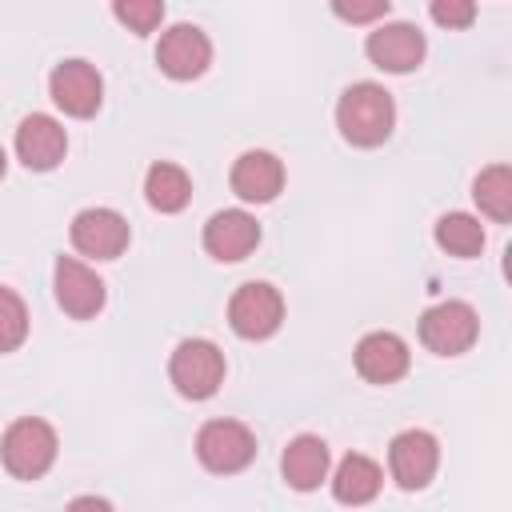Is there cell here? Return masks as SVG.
Listing matches in <instances>:
<instances>
[{"mask_svg":"<svg viewBox=\"0 0 512 512\" xmlns=\"http://www.w3.org/2000/svg\"><path fill=\"white\" fill-rule=\"evenodd\" d=\"M336 128L340 136L352 144V148H376L392 136L396 128V104H392V92L372 84V80H360L352 88H344L340 104H336Z\"/></svg>","mask_w":512,"mask_h":512,"instance_id":"obj_1","label":"cell"},{"mask_svg":"<svg viewBox=\"0 0 512 512\" xmlns=\"http://www.w3.org/2000/svg\"><path fill=\"white\" fill-rule=\"evenodd\" d=\"M56 432L48 420L40 416H20L8 424L4 440H0V464L16 476V480H40L52 464H56Z\"/></svg>","mask_w":512,"mask_h":512,"instance_id":"obj_2","label":"cell"},{"mask_svg":"<svg viewBox=\"0 0 512 512\" xmlns=\"http://www.w3.org/2000/svg\"><path fill=\"white\" fill-rule=\"evenodd\" d=\"M168 380L184 400H208L224 384V352L204 336L180 340L168 360Z\"/></svg>","mask_w":512,"mask_h":512,"instance_id":"obj_3","label":"cell"},{"mask_svg":"<svg viewBox=\"0 0 512 512\" xmlns=\"http://www.w3.org/2000/svg\"><path fill=\"white\" fill-rule=\"evenodd\" d=\"M480 320L464 300H440L420 316V344L436 356H460L476 344Z\"/></svg>","mask_w":512,"mask_h":512,"instance_id":"obj_4","label":"cell"},{"mask_svg":"<svg viewBox=\"0 0 512 512\" xmlns=\"http://www.w3.org/2000/svg\"><path fill=\"white\" fill-rule=\"evenodd\" d=\"M196 456L208 472L216 476H232L244 472L256 456V436L240 424V420H208L196 432Z\"/></svg>","mask_w":512,"mask_h":512,"instance_id":"obj_5","label":"cell"},{"mask_svg":"<svg viewBox=\"0 0 512 512\" xmlns=\"http://www.w3.org/2000/svg\"><path fill=\"white\" fill-rule=\"evenodd\" d=\"M284 320V300L272 284L264 280H248L232 292L228 300V324L236 336L244 340H268Z\"/></svg>","mask_w":512,"mask_h":512,"instance_id":"obj_6","label":"cell"},{"mask_svg":"<svg viewBox=\"0 0 512 512\" xmlns=\"http://www.w3.org/2000/svg\"><path fill=\"white\" fill-rule=\"evenodd\" d=\"M48 96L52 104L72 116V120H88L100 112V100H104V80L100 72L88 64V60H60L48 76Z\"/></svg>","mask_w":512,"mask_h":512,"instance_id":"obj_7","label":"cell"},{"mask_svg":"<svg viewBox=\"0 0 512 512\" xmlns=\"http://www.w3.org/2000/svg\"><path fill=\"white\" fill-rule=\"evenodd\" d=\"M68 236H72V248L80 256H88V260H116L132 240L128 220L116 208H84V212H76Z\"/></svg>","mask_w":512,"mask_h":512,"instance_id":"obj_8","label":"cell"},{"mask_svg":"<svg viewBox=\"0 0 512 512\" xmlns=\"http://www.w3.org/2000/svg\"><path fill=\"white\" fill-rule=\"evenodd\" d=\"M436 464H440V444H436L432 432L404 428L400 436H392V444H388V472H392V480L404 492L424 488L436 476Z\"/></svg>","mask_w":512,"mask_h":512,"instance_id":"obj_9","label":"cell"},{"mask_svg":"<svg viewBox=\"0 0 512 512\" xmlns=\"http://www.w3.org/2000/svg\"><path fill=\"white\" fill-rule=\"evenodd\" d=\"M156 64L172 80H196L212 64V40L196 24H172L168 32H160Z\"/></svg>","mask_w":512,"mask_h":512,"instance_id":"obj_10","label":"cell"},{"mask_svg":"<svg viewBox=\"0 0 512 512\" xmlns=\"http://www.w3.org/2000/svg\"><path fill=\"white\" fill-rule=\"evenodd\" d=\"M364 52H368V60H372L376 68L400 76V72H412V68L424 64L428 44H424V32H420L416 24H408V20H392V24H380L376 32H368Z\"/></svg>","mask_w":512,"mask_h":512,"instance_id":"obj_11","label":"cell"},{"mask_svg":"<svg viewBox=\"0 0 512 512\" xmlns=\"http://www.w3.org/2000/svg\"><path fill=\"white\" fill-rule=\"evenodd\" d=\"M52 288H56V304L72 316V320H92L104 308V280L76 256H60L56 272H52Z\"/></svg>","mask_w":512,"mask_h":512,"instance_id":"obj_12","label":"cell"},{"mask_svg":"<svg viewBox=\"0 0 512 512\" xmlns=\"http://www.w3.org/2000/svg\"><path fill=\"white\" fill-rule=\"evenodd\" d=\"M68 152V132L60 120L44 116V112H32L20 120L16 128V156L28 172H52Z\"/></svg>","mask_w":512,"mask_h":512,"instance_id":"obj_13","label":"cell"},{"mask_svg":"<svg viewBox=\"0 0 512 512\" xmlns=\"http://www.w3.org/2000/svg\"><path fill=\"white\" fill-rule=\"evenodd\" d=\"M260 244V224L256 216H248L244 208H224L212 212L204 224V252L220 264H236L244 260L252 248Z\"/></svg>","mask_w":512,"mask_h":512,"instance_id":"obj_14","label":"cell"},{"mask_svg":"<svg viewBox=\"0 0 512 512\" xmlns=\"http://www.w3.org/2000/svg\"><path fill=\"white\" fill-rule=\"evenodd\" d=\"M228 180H232V192L244 204H268L284 188V164L272 152H264V148H248V152L236 156Z\"/></svg>","mask_w":512,"mask_h":512,"instance_id":"obj_15","label":"cell"},{"mask_svg":"<svg viewBox=\"0 0 512 512\" xmlns=\"http://www.w3.org/2000/svg\"><path fill=\"white\" fill-rule=\"evenodd\" d=\"M328 444L312 432H300L284 444V456H280V476L288 488L296 492H312L320 488V480H328Z\"/></svg>","mask_w":512,"mask_h":512,"instance_id":"obj_16","label":"cell"},{"mask_svg":"<svg viewBox=\"0 0 512 512\" xmlns=\"http://www.w3.org/2000/svg\"><path fill=\"white\" fill-rule=\"evenodd\" d=\"M356 372L368 384H392L408 372V344L396 332H368L356 344Z\"/></svg>","mask_w":512,"mask_h":512,"instance_id":"obj_17","label":"cell"},{"mask_svg":"<svg viewBox=\"0 0 512 512\" xmlns=\"http://www.w3.org/2000/svg\"><path fill=\"white\" fill-rule=\"evenodd\" d=\"M380 484H384L380 464L368 460V456H360V452H348L336 464V472H332V496L340 504H368V500H376Z\"/></svg>","mask_w":512,"mask_h":512,"instance_id":"obj_18","label":"cell"},{"mask_svg":"<svg viewBox=\"0 0 512 512\" xmlns=\"http://www.w3.org/2000/svg\"><path fill=\"white\" fill-rule=\"evenodd\" d=\"M144 200L156 208V212H180L188 200H192V180L180 164H152L148 176H144Z\"/></svg>","mask_w":512,"mask_h":512,"instance_id":"obj_19","label":"cell"},{"mask_svg":"<svg viewBox=\"0 0 512 512\" xmlns=\"http://www.w3.org/2000/svg\"><path fill=\"white\" fill-rule=\"evenodd\" d=\"M472 200L480 204V212L496 224L512 220V168L508 164H492L472 180Z\"/></svg>","mask_w":512,"mask_h":512,"instance_id":"obj_20","label":"cell"},{"mask_svg":"<svg viewBox=\"0 0 512 512\" xmlns=\"http://www.w3.org/2000/svg\"><path fill=\"white\" fill-rule=\"evenodd\" d=\"M436 244L448 256H460V260L480 256V248H484V224L476 216H468V212H444L436 220Z\"/></svg>","mask_w":512,"mask_h":512,"instance_id":"obj_21","label":"cell"},{"mask_svg":"<svg viewBox=\"0 0 512 512\" xmlns=\"http://www.w3.org/2000/svg\"><path fill=\"white\" fill-rule=\"evenodd\" d=\"M28 336V308L24 300L0 284V352H16Z\"/></svg>","mask_w":512,"mask_h":512,"instance_id":"obj_22","label":"cell"},{"mask_svg":"<svg viewBox=\"0 0 512 512\" xmlns=\"http://www.w3.org/2000/svg\"><path fill=\"white\" fill-rule=\"evenodd\" d=\"M112 16H116L128 32L148 36V32H156L160 20H164V0H112Z\"/></svg>","mask_w":512,"mask_h":512,"instance_id":"obj_23","label":"cell"},{"mask_svg":"<svg viewBox=\"0 0 512 512\" xmlns=\"http://www.w3.org/2000/svg\"><path fill=\"white\" fill-rule=\"evenodd\" d=\"M428 12L440 28L456 32V28H468L476 20V0H428Z\"/></svg>","mask_w":512,"mask_h":512,"instance_id":"obj_24","label":"cell"},{"mask_svg":"<svg viewBox=\"0 0 512 512\" xmlns=\"http://www.w3.org/2000/svg\"><path fill=\"white\" fill-rule=\"evenodd\" d=\"M328 4H332V12H336L340 20H348V24H372V20H380V16L388 12L392 0H328Z\"/></svg>","mask_w":512,"mask_h":512,"instance_id":"obj_25","label":"cell"},{"mask_svg":"<svg viewBox=\"0 0 512 512\" xmlns=\"http://www.w3.org/2000/svg\"><path fill=\"white\" fill-rule=\"evenodd\" d=\"M4 168H8V156H4V148H0V180H4Z\"/></svg>","mask_w":512,"mask_h":512,"instance_id":"obj_26","label":"cell"}]
</instances>
